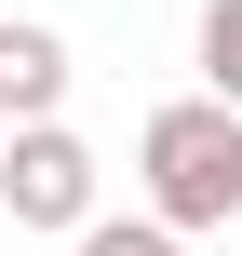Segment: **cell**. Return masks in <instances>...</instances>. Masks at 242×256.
<instances>
[{
  "instance_id": "cell-1",
  "label": "cell",
  "mask_w": 242,
  "mask_h": 256,
  "mask_svg": "<svg viewBox=\"0 0 242 256\" xmlns=\"http://www.w3.org/2000/svg\"><path fill=\"white\" fill-rule=\"evenodd\" d=\"M135 176H148V216L229 230V216H242V108H229V94H175V108L135 135Z\"/></svg>"
},
{
  "instance_id": "cell-2",
  "label": "cell",
  "mask_w": 242,
  "mask_h": 256,
  "mask_svg": "<svg viewBox=\"0 0 242 256\" xmlns=\"http://www.w3.org/2000/svg\"><path fill=\"white\" fill-rule=\"evenodd\" d=\"M0 216L13 230H81L94 216V148L67 122H13L0 135Z\"/></svg>"
},
{
  "instance_id": "cell-3",
  "label": "cell",
  "mask_w": 242,
  "mask_h": 256,
  "mask_svg": "<svg viewBox=\"0 0 242 256\" xmlns=\"http://www.w3.org/2000/svg\"><path fill=\"white\" fill-rule=\"evenodd\" d=\"M0 108H13V122H54V108H67V40L27 27V14H0Z\"/></svg>"
},
{
  "instance_id": "cell-4",
  "label": "cell",
  "mask_w": 242,
  "mask_h": 256,
  "mask_svg": "<svg viewBox=\"0 0 242 256\" xmlns=\"http://www.w3.org/2000/svg\"><path fill=\"white\" fill-rule=\"evenodd\" d=\"M81 256H189L175 216H81Z\"/></svg>"
},
{
  "instance_id": "cell-5",
  "label": "cell",
  "mask_w": 242,
  "mask_h": 256,
  "mask_svg": "<svg viewBox=\"0 0 242 256\" xmlns=\"http://www.w3.org/2000/svg\"><path fill=\"white\" fill-rule=\"evenodd\" d=\"M202 94L242 108V0H202Z\"/></svg>"
},
{
  "instance_id": "cell-6",
  "label": "cell",
  "mask_w": 242,
  "mask_h": 256,
  "mask_svg": "<svg viewBox=\"0 0 242 256\" xmlns=\"http://www.w3.org/2000/svg\"><path fill=\"white\" fill-rule=\"evenodd\" d=\"M0 135H13V108H0Z\"/></svg>"
}]
</instances>
